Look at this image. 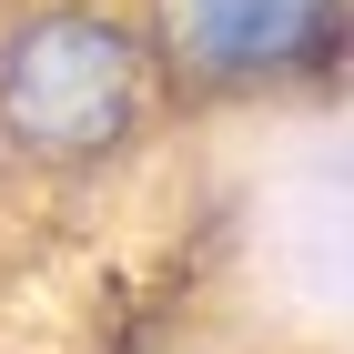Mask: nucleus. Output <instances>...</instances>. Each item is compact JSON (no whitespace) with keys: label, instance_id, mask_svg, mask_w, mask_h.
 I'll list each match as a JSON object with an SVG mask.
<instances>
[{"label":"nucleus","instance_id":"obj_3","mask_svg":"<svg viewBox=\"0 0 354 354\" xmlns=\"http://www.w3.org/2000/svg\"><path fill=\"white\" fill-rule=\"evenodd\" d=\"M132 354H172V344H132Z\"/></svg>","mask_w":354,"mask_h":354},{"label":"nucleus","instance_id":"obj_1","mask_svg":"<svg viewBox=\"0 0 354 354\" xmlns=\"http://www.w3.org/2000/svg\"><path fill=\"white\" fill-rule=\"evenodd\" d=\"M162 122L132 0H0V172L91 183Z\"/></svg>","mask_w":354,"mask_h":354},{"label":"nucleus","instance_id":"obj_2","mask_svg":"<svg viewBox=\"0 0 354 354\" xmlns=\"http://www.w3.org/2000/svg\"><path fill=\"white\" fill-rule=\"evenodd\" d=\"M162 102H273L344 71V0H142Z\"/></svg>","mask_w":354,"mask_h":354}]
</instances>
